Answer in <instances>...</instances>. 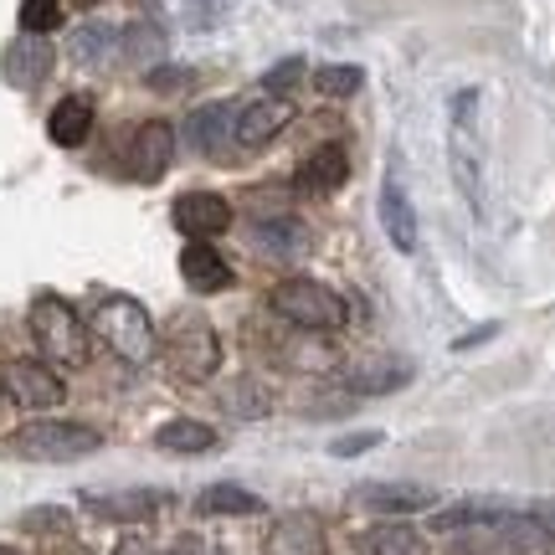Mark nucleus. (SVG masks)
Returning a JSON list of instances; mask_svg holds the SVG:
<instances>
[{
	"instance_id": "c756f323",
	"label": "nucleus",
	"mask_w": 555,
	"mask_h": 555,
	"mask_svg": "<svg viewBox=\"0 0 555 555\" xmlns=\"http://www.w3.org/2000/svg\"><path fill=\"white\" fill-rule=\"evenodd\" d=\"M386 442V433L380 427H360V433H345L330 442V457H360V453H371V448H380Z\"/></svg>"
},
{
	"instance_id": "6e6552de",
	"label": "nucleus",
	"mask_w": 555,
	"mask_h": 555,
	"mask_svg": "<svg viewBox=\"0 0 555 555\" xmlns=\"http://www.w3.org/2000/svg\"><path fill=\"white\" fill-rule=\"evenodd\" d=\"M350 499H356L360 509H371V515H386V519L437 509V489H427V483H391V478H371V483H356V494H350Z\"/></svg>"
},
{
	"instance_id": "bb28decb",
	"label": "nucleus",
	"mask_w": 555,
	"mask_h": 555,
	"mask_svg": "<svg viewBox=\"0 0 555 555\" xmlns=\"http://www.w3.org/2000/svg\"><path fill=\"white\" fill-rule=\"evenodd\" d=\"M62 26V0H21V31L26 37H47Z\"/></svg>"
},
{
	"instance_id": "412c9836",
	"label": "nucleus",
	"mask_w": 555,
	"mask_h": 555,
	"mask_svg": "<svg viewBox=\"0 0 555 555\" xmlns=\"http://www.w3.org/2000/svg\"><path fill=\"white\" fill-rule=\"evenodd\" d=\"M155 448L159 453H180V457H201L217 448V427H206L196 416H176V422H165L155 433Z\"/></svg>"
},
{
	"instance_id": "72a5a7b5",
	"label": "nucleus",
	"mask_w": 555,
	"mask_h": 555,
	"mask_svg": "<svg viewBox=\"0 0 555 555\" xmlns=\"http://www.w3.org/2000/svg\"><path fill=\"white\" fill-rule=\"evenodd\" d=\"M185 82H191L185 67H155V73H150V88H159V93H176V88H185Z\"/></svg>"
},
{
	"instance_id": "0eeeda50",
	"label": "nucleus",
	"mask_w": 555,
	"mask_h": 555,
	"mask_svg": "<svg viewBox=\"0 0 555 555\" xmlns=\"http://www.w3.org/2000/svg\"><path fill=\"white\" fill-rule=\"evenodd\" d=\"M0 386H5V397L16 401V406H26V412H52V406H62V397H67L62 376L47 360H11V365L0 371Z\"/></svg>"
},
{
	"instance_id": "2eb2a0df",
	"label": "nucleus",
	"mask_w": 555,
	"mask_h": 555,
	"mask_svg": "<svg viewBox=\"0 0 555 555\" xmlns=\"http://www.w3.org/2000/svg\"><path fill=\"white\" fill-rule=\"evenodd\" d=\"M412 380V365L397 356H376V360H356L350 371H345V386L356 391V397H386V391H401Z\"/></svg>"
},
{
	"instance_id": "a211bd4d",
	"label": "nucleus",
	"mask_w": 555,
	"mask_h": 555,
	"mask_svg": "<svg viewBox=\"0 0 555 555\" xmlns=\"http://www.w3.org/2000/svg\"><path fill=\"white\" fill-rule=\"evenodd\" d=\"M268 555H324V525L314 515H283L268 530Z\"/></svg>"
},
{
	"instance_id": "f8f14e48",
	"label": "nucleus",
	"mask_w": 555,
	"mask_h": 555,
	"mask_svg": "<svg viewBox=\"0 0 555 555\" xmlns=\"http://www.w3.org/2000/svg\"><path fill=\"white\" fill-rule=\"evenodd\" d=\"M185 139L191 150L206 159H227L232 155V139H237V108L232 103H206L185 119Z\"/></svg>"
},
{
	"instance_id": "7ed1b4c3",
	"label": "nucleus",
	"mask_w": 555,
	"mask_h": 555,
	"mask_svg": "<svg viewBox=\"0 0 555 555\" xmlns=\"http://www.w3.org/2000/svg\"><path fill=\"white\" fill-rule=\"evenodd\" d=\"M273 309L294 330H304V335H335V330H345V319H350L345 298L330 283H319V278H283L273 288Z\"/></svg>"
},
{
	"instance_id": "a19ab883",
	"label": "nucleus",
	"mask_w": 555,
	"mask_h": 555,
	"mask_svg": "<svg viewBox=\"0 0 555 555\" xmlns=\"http://www.w3.org/2000/svg\"><path fill=\"white\" fill-rule=\"evenodd\" d=\"M0 401H5V386H0Z\"/></svg>"
},
{
	"instance_id": "c9c22d12",
	"label": "nucleus",
	"mask_w": 555,
	"mask_h": 555,
	"mask_svg": "<svg viewBox=\"0 0 555 555\" xmlns=\"http://www.w3.org/2000/svg\"><path fill=\"white\" fill-rule=\"evenodd\" d=\"M114 555H165V551H155L144 535H124L119 545H114Z\"/></svg>"
},
{
	"instance_id": "e433bc0d",
	"label": "nucleus",
	"mask_w": 555,
	"mask_h": 555,
	"mask_svg": "<svg viewBox=\"0 0 555 555\" xmlns=\"http://www.w3.org/2000/svg\"><path fill=\"white\" fill-rule=\"evenodd\" d=\"M499 335V324H483V330H468V335H457L453 339V350H474V345H483V339H494Z\"/></svg>"
},
{
	"instance_id": "dca6fc26",
	"label": "nucleus",
	"mask_w": 555,
	"mask_h": 555,
	"mask_svg": "<svg viewBox=\"0 0 555 555\" xmlns=\"http://www.w3.org/2000/svg\"><path fill=\"white\" fill-rule=\"evenodd\" d=\"M88 515L108 519V525H144L159 509L155 489H129V494H82Z\"/></svg>"
},
{
	"instance_id": "6ab92c4d",
	"label": "nucleus",
	"mask_w": 555,
	"mask_h": 555,
	"mask_svg": "<svg viewBox=\"0 0 555 555\" xmlns=\"http://www.w3.org/2000/svg\"><path fill=\"white\" fill-rule=\"evenodd\" d=\"M380 227H386V237H391V247L397 253H416V211L412 201H406V191H401V180H386L380 185Z\"/></svg>"
},
{
	"instance_id": "423d86ee",
	"label": "nucleus",
	"mask_w": 555,
	"mask_h": 555,
	"mask_svg": "<svg viewBox=\"0 0 555 555\" xmlns=\"http://www.w3.org/2000/svg\"><path fill=\"white\" fill-rule=\"evenodd\" d=\"M165 360H170V371H176L180 380H191V386L211 380L221 371V339H217V330H211L201 314L176 319V330L165 335Z\"/></svg>"
},
{
	"instance_id": "f3484780",
	"label": "nucleus",
	"mask_w": 555,
	"mask_h": 555,
	"mask_svg": "<svg viewBox=\"0 0 555 555\" xmlns=\"http://www.w3.org/2000/svg\"><path fill=\"white\" fill-rule=\"evenodd\" d=\"M47 134H52V144H62V150H78L82 139L93 134V99H88V93L57 99V108L47 114Z\"/></svg>"
},
{
	"instance_id": "b1692460",
	"label": "nucleus",
	"mask_w": 555,
	"mask_h": 555,
	"mask_svg": "<svg viewBox=\"0 0 555 555\" xmlns=\"http://www.w3.org/2000/svg\"><path fill=\"white\" fill-rule=\"evenodd\" d=\"M365 555H427V540L416 535L412 525H401V519H386L376 530H365Z\"/></svg>"
},
{
	"instance_id": "39448f33",
	"label": "nucleus",
	"mask_w": 555,
	"mask_h": 555,
	"mask_svg": "<svg viewBox=\"0 0 555 555\" xmlns=\"http://www.w3.org/2000/svg\"><path fill=\"white\" fill-rule=\"evenodd\" d=\"M474 108H478V93L463 88L453 99V129H448V165H453V180L463 201L483 211V144H478V129H474Z\"/></svg>"
},
{
	"instance_id": "7c9ffc66",
	"label": "nucleus",
	"mask_w": 555,
	"mask_h": 555,
	"mask_svg": "<svg viewBox=\"0 0 555 555\" xmlns=\"http://www.w3.org/2000/svg\"><path fill=\"white\" fill-rule=\"evenodd\" d=\"M448 555H509V545L494 535V530H474V535H463L448 545Z\"/></svg>"
},
{
	"instance_id": "9b49d317",
	"label": "nucleus",
	"mask_w": 555,
	"mask_h": 555,
	"mask_svg": "<svg viewBox=\"0 0 555 555\" xmlns=\"http://www.w3.org/2000/svg\"><path fill=\"white\" fill-rule=\"evenodd\" d=\"M170 217H176V227L185 237L211 242L232 227V206H227V196H217V191H185V196H176V211H170Z\"/></svg>"
},
{
	"instance_id": "1a4fd4ad",
	"label": "nucleus",
	"mask_w": 555,
	"mask_h": 555,
	"mask_svg": "<svg viewBox=\"0 0 555 555\" xmlns=\"http://www.w3.org/2000/svg\"><path fill=\"white\" fill-rule=\"evenodd\" d=\"M288 124H294V103L278 99V93H262V99L237 108V144L242 150H262V144H273Z\"/></svg>"
},
{
	"instance_id": "a878e982",
	"label": "nucleus",
	"mask_w": 555,
	"mask_h": 555,
	"mask_svg": "<svg viewBox=\"0 0 555 555\" xmlns=\"http://www.w3.org/2000/svg\"><path fill=\"white\" fill-rule=\"evenodd\" d=\"M314 88L324 99H356L360 88H365V73H360L356 62H330V67H314Z\"/></svg>"
},
{
	"instance_id": "9d476101",
	"label": "nucleus",
	"mask_w": 555,
	"mask_h": 555,
	"mask_svg": "<svg viewBox=\"0 0 555 555\" xmlns=\"http://www.w3.org/2000/svg\"><path fill=\"white\" fill-rule=\"evenodd\" d=\"M170 159H176V129L165 119L139 124L134 139H129V170H134V180L155 185V180L170 170Z\"/></svg>"
},
{
	"instance_id": "c85d7f7f",
	"label": "nucleus",
	"mask_w": 555,
	"mask_h": 555,
	"mask_svg": "<svg viewBox=\"0 0 555 555\" xmlns=\"http://www.w3.org/2000/svg\"><path fill=\"white\" fill-rule=\"evenodd\" d=\"M73 525V515L67 509H52V504H41V509H26L21 515V530H31V535H62Z\"/></svg>"
},
{
	"instance_id": "4468645a",
	"label": "nucleus",
	"mask_w": 555,
	"mask_h": 555,
	"mask_svg": "<svg viewBox=\"0 0 555 555\" xmlns=\"http://www.w3.org/2000/svg\"><path fill=\"white\" fill-rule=\"evenodd\" d=\"M180 278H185L191 294H227L232 288V262L221 258L211 242H191L180 253Z\"/></svg>"
},
{
	"instance_id": "2f4dec72",
	"label": "nucleus",
	"mask_w": 555,
	"mask_h": 555,
	"mask_svg": "<svg viewBox=\"0 0 555 555\" xmlns=\"http://www.w3.org/2000/svg\"><path fill=\"white\" fill-rule=\"evenodd\" d=\"M227 406H232L237 416H262V412H268V401H262V391L253 386V380L232 386V391H227Z\"/></svg>"
},
{
	"instance_id": "cd10ccee",
	"label": "nucleus",
	"mask_w": 555,
	"mask_h": 555,
	"mask_svg": "<svg viewBox=\"0 0 555 555\" xmlns=\"http://www.w3.org/2000/svg\"><path fill=\"white\" fill-rule=\"evenodd\" d=\"M119 47H124V52H129L134 62H155L159 52H165V37H159L155 26H144V21H139V26H129V31L119 37Z\"/></svg>"
},
{
	"instance_id": "20e7f679",
	"label": "nucleus",
	"mask_w": 555,
	"mask_h": 555,
	"mask_svg": "<svg viewBox=\"0 0 555 555\" xmlns=\"http://www.w3.org/2000/svg\"><path fill=\"white\" fill-rule=\"evenodd\" d=\"M11 448L31 463H78V457L99 453L103 433L88 422H62V416H37L11 433Z\"/></svg>"
},
{
	"instance_id": "4c0bfd02",
	"label": "nucleus",
	"mask_w": 555,
	"mask_h": 555,
	"mask_svg": "<svg viewBox=\"0 0 555 555\" xmlns=\"http://www.w3.org/2000/svg\"><path fill=\"white\" fill-rule=\"evenodd\" d=\"M530 515H535L540 525H545V530H551V535H555V499H540V504H535V509H530Z\"/></svg>"
},
{
	"instance_id": "4be33fe9",
	"label": "nucleus",
	"mask_w": 555,
	"mask_h": 555,
	"mask_svg": "<svg viewBox=\"0 0 555 555\" xmlns=\"http://www.w3.org/2000/svg\"><path fill=\"white\" fill-rule=\"evenodd\" d=\"M119 37L124 31H114L108 21H82L78 31L67 37V57L78 62V67H103V62L119 52Z\"/></svg>"
},
{
	"instance_id": "ddd939ff",
	"label": "nucleus",
	"mask_w": 555,
	"mask_h": 555,
	"mask_svg": "<svg viewBox=\"0 0 555 555\" xmlns=\"http://www.w3.org/2000/svg\"><path fill=\"white\" fill-rule=\"evenodd\" d=\"M345 180H350V155H345V144H319L314 155L294 170V185L304 196H335Z\"/></svg>"
},
{
	"instance_id": "473e14b6",
	"label": "nucleus",
	"mask_w": 555,
	"mask_h": 555,
	"mask_svg": "<svg viewBox=\"0 0 555 555\" xmlns=\"http://www.w3.org/2000/svg\"><path fill=\"white\" fill-rule=\"evenodd\" d=\"M298 78H304V57H283L278 67H268V78H262V82H268V93H278V99H283Z\"/></svg>"
},
{
	"instance_id": "f03ea898",
	"label": "nucleus",
	"mask_w": 555,
	"mask_h": 555,
	"mask_svg": "<svg viewBox=\"0 0 555 555\" xmlns=\"http://www.w3.org/2000/svg\"><path fill=\"white\" fill-rule=\"evenodd\" d=\"M93 335L108 345V356H119L124 365H150L159 350L155 319L150 309L129 294H103L93 309Z\"/></svg>"
},
{
	"instance_id": "f257e3e1",
	"label": "nucleus",
	"mask_w": 555,
	"mask_h": 555,
	"mask_svg": "<svg viewBox=\"0 0 555 555\" xmlns=\"http://www.w3.org/2000/svg\"><path fill=\"white\" fill-rule=\"evenodd\" d=\"M26 324H31V339H37L41 360L52 371H82L88 356H93V330L78 319V309L57 294H37L31 309H26Z\"/></svg>"
},
{
	"instance_id": "ea45409f",
	"label": "nucleus",
	"mask_w": 555,
	"mask_h": 555,
	"mask_svg": "<svg viewBox=\"0 0 555 555\" xmlns=\"http://www.w3.org/2000/svg\"><path fill=\"white\" fill-rule=\"evenodd\" d=\"M278 5H304V0H278Z\"/></svg>"
},
{
	"instance_id": "f704fd0d",
	"label": "nucleus",
	"mask_w": 555,
	"mask_h": 555,
	"mask_svg": "<svg viewBox=\"0 0 555 555\" xmlns=\"http://www.w3.org/2000/svg\"><path fill=\"white\" fill-rule=\"evenodd\" d=\"M165 555H221V551H217V545H211L206 535H180Z\"/></svg>"
},
{
	"instance_id": "393cba45",
	"label": "nucleus",
	"mask_w": 555,
	"mask_h": 555,
	"mask_svg": "<svg viewBox=\"0 0 555 555\" xmlns=\"http://www.w3.org/2000/svg\"><path fill=\"white\" fill-rule=\"evenodd\" d=\"M201 515H262V499L242 483H211L206 494L196 499Z\"/></svg>"
},
{
	"instance_id": "aec40b11",
	"label": "nucleus",
	"mask_w": 555,
	"mask_h": 555,
	"mask_svg": "<svg viewBox=\"0 0 555 555\" xmlns=\"http://www.w3.org/2000/svg\"><path fill=\"white\" fill-rule=\"evenodd\" d=\"M47 73H52V47H47V37H26V31H21V41H11V52H5V78L16 82V88H37Z\"/></svg>"
},
{
	"instance_id": "5701e85b",
	"label": "nucleus",
	"mask_w": 555,
	"mask_h": 555,
	"mask_svg": "<svg viewBox=\"0 0 555 555\" xmlns=\"http://www.w3.org/2000/svg\"><path fill=\"white\" fill-rule=\"evenodd\" d=\"M253 232H258V247H262V253H273V258H298V253L309 247V227H304L298 217L258 221Z\"/></svg>"
},
{
	"instance_id": "58836bf2",
	"label": "nucleus",
	"mask_w": 555,
	"mask_h": 555,
	"mask_svg": "<svg viewBox=\"0 0 555 555\" xmlns=\"http://www.w3.org/2000/svg\"><path fill=\"white\" fill-rule=\"evenodd\" d=\"M0 555H21V551H11V545H0Z\"/></svg>"
}]
</instances>
